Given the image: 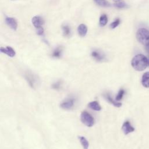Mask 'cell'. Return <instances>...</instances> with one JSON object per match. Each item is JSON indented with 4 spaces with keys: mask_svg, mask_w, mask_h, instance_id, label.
Instances as JSON below:
<instances>
[{
    "mask_svg": "<svg viewBox=\"0 0 149 149\" xmlns=\"http://www.w3.org/2000/svg\"><path fill=\"white\" fill-rule=\"evenodd\" d=\"M63 34L65 37H69L70 35V28L68 24H65L62 26Z\"/></svg>",
    "mask_w": 149,
    "mask_h": 149,
    "instance_id": "18",
    "label": "cell"
},
{
    "mask_svg": "<svg viewBox=\"0 0 149 149\" xmlns=\"http://www.w3.org/2000/svg\"><path fill=\"white\" fill-rule=\"evenodd\" d=\"M115 6L118 8L122 9L126 7V4L123 1L119 0L118 1H116V2L115 3Z\"/></svg>",
    "mask_w": 149,
    "mask_h": 149,
    "instance_id": "21",
    "label": "cell"
},
{
    "mask_svg": "<svg viewBox=\"0 0 149 149\" xmlns=\"http://www.w3.org/2000/svg\"><path fill=\"white\" fill-rule=\"evenodd\" d=\"M148 65H149V62H148Z\"/></svg>",
    "mask_w": 149,
    "mask_h": 149,
    "instance_id": "26",
    "label": "cell"
},
{
    "mask_svg": "<svg viewBox=\"0 0 149 149\" xmlns=\"http://www.w3.org/2000/svg\"><path fill=\"white\" fill-rule=\"evenodd\" d=\"M0 51L1 52L6 54L8 56L10 57H14L16 55L15 51L10 47L7 46L6 48L1 47Z\"/></svg>",
    "mask_w": 149,
    "mask_h": 149,
    "instance_id": "9",
    "label": "cell"
},
{
    "mask_svg": "<svg viewBox=\"0 0 149 149\" xmlns=\"http://www.w3.org/2000/svg\"><path fill=\"white\" fill-rule=\"evenodd\" d=\"M61 86H62V81L59 80L52 84V88H54V90H59L61 87Z\"/></svg>",
    "mask_w": 149,
    "mask_h": 149,
    "instance_id": "23",
    "label": "cell"
},
{
    "mask_svg": "<svg viewBox=\"0 0 149 149\" xmlns=\"http://www.w3.org/2000/svg\"><path fill=\"white\" fill-rule=\"evenodd\" d=\"M37 29V34L38 35H42L43 34V32H44V29L42 27H40V28H38V29Z\"/></svg>",
    "mask_w": 149,
    "mask_h": 149,
    "instance_id": "24",
    "label": "cell"
},
{
    "mask_svg": "<svg viewBox=\"0 0 149 149\" xmlns=\"http://www.w3.org/2000/svg\"><path fill=\"white\" fill-rule=\"evenodd\" d=\"M141 84L146 88H149V72H145L141 79Z\"/></svg>",
    "mask_w": 149,
    "mask_h": 149,
    "instance_id": "14",
    "label": "cell"
},
{
    "mask_svg": "<svg viewBox=\"0 0 149 149\" xmlns=\"http://www.w3.org/2000/svg\"><path fill=\"white\" fill-rule=\"evenodd\" d=\"M24 77L32 88H36L39 86L40 80L38 76L31 72H27L24 74Z\"/></svg>",
    "mask_w": 149,
    "mask_h": 149,
    "instance_id": "3",
    "label": "cell"
},
{
    "mask_svg": "<svg viewBox=\"0 0 149 149\" xmlns=\"http://www.w3.org/2000/svg\"><path fill=\"white\" fill-rule=\"evenodd\" d=\"M122 130L125 134H128L130 133H132L134 131V128L131 125L129 121H125L122 126Z\"/></svg>",
    "mask_w": 149,
    "mask_h": 149,
    "instance_id": "8",
    "label": "cell"
},
{
    "mask_svg": "<svg viewBox=\"0 0 149 149\" xmlns=\"http://www.w3.org/2000/svg\"><path fill=\"white\" fill-rule=\"evenodd\" d=\"M62 53V48L61 47H58L55 48L52 54V56L55 58H59L61 56Z\"/></svg>",
    "mask_w": 149,
    "mask_h": 149,
    "instance_id": "16",
    "label": "cell"
},
{
    "mask_svg": "<svg viewBox=\"0 0 149 149\" xmlns=\"http://www.w3.org/2000/svg\"><path fill=\"white\" fill-rule=\"evenodd\" d=\"M31 22L33 26L36 28L38 29L40 27H42V25L44 23V20L40 16H35L31 19Z\"/></svg>",
    "mask_w": 149,
    "mask_h": 149,
    "instance_id": "6",
    "label": "cell"
},
{
    "mask_svg": "<svg viewBox=\"0 0 149 149\" xmlns=\"http://www.w3.org/2000/svg\"><path fill=\"white\" fill-rule=\"evenodd\" d=\"M74 104V99L72 98H69L65 100L60 104V107L63 109L69 110L73 107Z\"/></svg>",
    "mask_w": 149,
    "mask_h": 149,
    "instance_id": "5",
    "label": "cell"
},
{
    "mask_svg": "<svg viewBox=\"0 0 149 149\" xmlns=\"http://www.w3.org/2000/svg\"><path fill=\"white\" fill-rule=\"evenodd\" d=\"M88 107L92 110L100 111L101 110V107L97 101H93L88 104Z\"/></svg>",
    "mask_w": 149,
    "mask_h": 149,
    "instance_id": "13",
    "label": "cell"
},
{
    "mask_svg": "<svg viewBox=\"0 0 149 149\" xmlns=\"http://www.w3.org/2000/svg\"><path fill=\"white\" fill-rule=\"evenodd\" d=\"M104 97L107 100V101H108L111 104H112V105L116 107H120L122 106V103L119 102L116 100H114L110 95V94L109 93H105L104 94Z\"/></svg>",
    "mask_w": 149,
    "mask_h": 149,
    "instance_id": "11",
    "label": "cell"
},
{
    "mask_svg": "<svg viewBox=\"0 0 149 149\" xmlns=\"http://www.w3.org/2000/svg\"><path fill=\"white\" fill-rule=\"evenodd\" d=\"M108 22V17L105 14H102L100 17V20H99V24L100 26L104 27L105 26Z\"/></svg>",
    "mask_w": 149,
    "mask_h": 149,
    "instance_id": "17",
    "label": "cell"
},
{
    "mask_svg": "<svg viewBox=\"0 0 149 149\" xmlns=\"http://www.w3.org/2000/svg\"><path fill=\"white\" fill-rule=\"evenodd\" d=\"M91 55L95 61L98 62H102L105 59V55L98 50L93 51L91 53Z\"/></svg>",
    "mask_w": 149,
    "mask_h": 149,
    "instance_id": "7",
    "label": "cell"
},
{
    "mask_svg": "<svg viewBox=\"0 0 149 149\" xmlns=\"http://www.w3.org/2000/svg\"><path fill=\"white\" fill-rule=\"evenodd\" d=\"M80 140V142L83 147V149H88L89 147V143L88 141L86 139V138L84 136H80L78 137Z\"/></svg>",
    "mask_w": 149,
    "mask_h": 149,
    "instance_id": "15",
    "label": "cell"
},
{
    "mask_svg": "<svg viewBox=\"0 0 149 149\" xmlns=\"http://www.w3.org/2000/svg\"><path fill=\"white\" fill-rule=\"evenodd\" d=\"M136 38L137 41L144 45L149 43V31L144 28L139 29L136 33Z\"/></svg>",
    "mask_w": 149,
    "mask_h": 149,
    "instance_id": "2",
    "label": "cell"
},
{
    "mask_svg": "<svg viewBox=\"0 0 149 149\" xmlns=\"http://www.w3.org/2000/svg\"><path fill=\"white\" fill-rule=\"evenodd\" d=\"M148 64V61L146 56L138 54L134 56L131 61L132 66L137 71H143L146 69Z\"/></svg>",
    "mask_w": 149,
    "mask_h": 149,
    "instance_id": "1",
    "label": "cell"
},
{
    "mask_svg": "<svg viewBox=\"0 0 149 149\" xmlns=\"http://www.w3.org/2000/svg\"><path fill=\"white\" fill-rule=\"evenodd\" d=\"M81 122L87 127H91L94 124V118L87 111H83L80 115Z\"/></svg>",
    "mask_w": 149,
    "mask_h": 149,
    "instance_id": "4",
    "label": "cell"
},
{
    "mask_svg": "<svg viewBox=\"0 0 149 149\" xmlns=\"http://www.w3.org/2000/svg\"><path fill=\"white\" fill-rule=\"evenodd\" d=\"M120 19H118V18L116 19V20H115L113 22H112V23L110 24V25H109L110 28H111V29H112L116 28V27L120 24Z\"/></svg>",
    "mask_w": 149,
    "mask_h": 149,
    "instance_id": "22",
    "label": "cell"
},
{
    "mask_svg": "<svg viewBox=\"0 0 149 149\" xmlns=\"http://www.w3.org/2000/svg\"><path fill=\"white\" fill-rule=\"evenodd\" d=\"M124 94H125V90L123 89L119 90V91H118V93L115 97V100L117 101L121 100L124 95Z\"/></svg>",
    "mask_w": 149,
    "mask_h": 149,
    "instance_id": "20",
    "label": "cell"
},
{
    "mask_svg": "<svg viewBox=\"0 0 149 149\" xmlns=\"http://www.w3.org/2000/svg\"><path fill=\"white\" fill-rule=\"evenodd\" d=\"M6 24L13 30H16L17 27V23L16 19L11 17H6L5 19Z\"/></svg>",
    "mask_w": 149,
    "mask_h": 149,
    "instance_id": "10",
    "label": "cell"
},
{
    "mask_svg": "<svg viewBox=\"0 0 149 149\" xmlns=\"http://www.w3.org/2000/svg\"><path fill=\"white\" fill-rule=\"evenodd\" d=\"M94 1L99 6L102 7H109L110 4L106 0H94Z\"/></svg>",
    "mask_w": 149,
    "mask_h": 149,
    "instance_id": "19",
    "label": "cell"
},
{
    "mask_svg": "<svg viewBox=\"0 0 149 149\" xmlns=\"http://www.w3.org/2000/svg\"><path fill=\"white\" fill-rule=\"evenodd\" d=\"M77 32L79 35L80 37H85L87 32V26L84 24H80L77 27Z\"/></svg>",
    "mask_w": 149,
    "mask_h": 149,
    "instance_id": "12",
    "label": "cell"
},
{
    "mask_svg": "<svg viewBox=\"0 0 149 149\" xmlns=\"http://www.w3.org/2000/svg\"><path fill=\"white\" fill-rule=\"evenodd\" d=\"M145 49H146V51L149 54V43L148 44H147L146 45H145Z\"/></svg>",
    "mask_w": 149,
    "mask_h": 149,
    "instance_id": "25",
    "label": "cell"
}]
</instances>
